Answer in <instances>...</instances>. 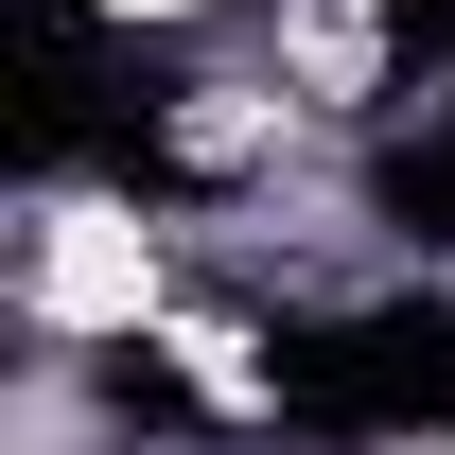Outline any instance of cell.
I'll list each match as a JSON object with an SVG mask.
<instances>
[{
    "label": "cell",
    "instance_id": "1",
    "mask_svg": "<svg viewBox=\"0 0 455 455\" xmlns=\"http://www.w3.org/2000/svg\"><path fill=\"white\" fill-rule=\"evenodd\" d=\"M175 298H193V245L175 211H140V175H53L36 211H18V333L36 350H158Z\"/></svg>",
    "mask_w": 455,
    "mask_h": 455
},
{
    "label": "cell",
    "instance_id": "2",
    "mask_svg": "<svg viewBox=\"0 0 455 455\" xmlns=\"http://www.w3.org/2000/svg\"><path fill=\"white\" fill-rule=\"evenodd\" d=\"M106 36H211V18H281V0H88Z\"/></svg>",
    "mask_w": 455,
    "mask_h": 455
},
{
    "label": "cell",
    "instance_id": "3",
    "mask_svg": "<svg viewBox=\"0 0 455 455\" xmlns=\"http://www.w3.org/2000/svg\"><path fill=\"white\" fill-rule=\"evenodd\" d=\"M368 455H455V438H368Z\"/></svg>",
    "mask_w": 455,
    "mask_h": 455
}]
</instances>
